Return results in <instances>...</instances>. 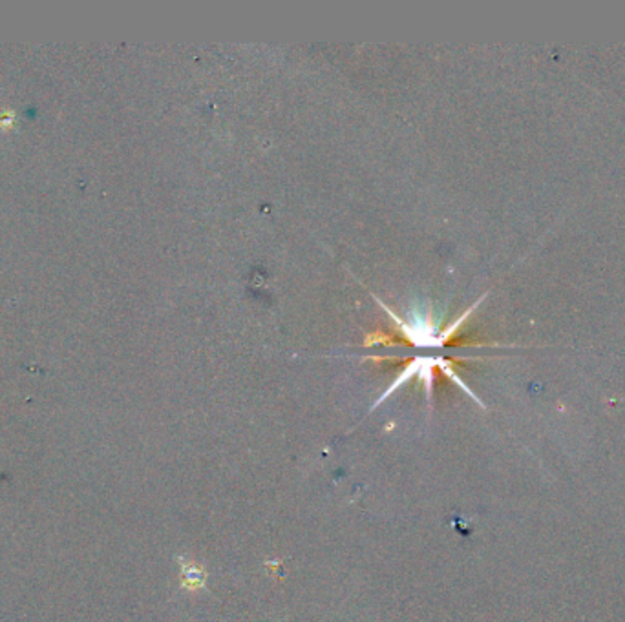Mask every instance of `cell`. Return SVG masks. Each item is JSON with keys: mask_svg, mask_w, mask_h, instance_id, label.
Returning <instances> with one entry per match:
<instances>
[{"mask_svg": "<svg viewBox=\"0 0 625 622\" xmlns=\"http://www.w3.org/2000/svg\"><path fill=\"white\" fill-rule=\"evenodd\" d=\"M435 369H439V371L443 372L448 380H451L454 384L457 385V387H461V389L465 391V393L472 398L473 402L479 403L481 407H485L483 405L481 400L475 396V393H473L468 385L463 381V378L457 374L456 365H454V362H451V359L444 358V356H415V358L408 359V362L404 363L402 369H400V372L397 374L395 380L391 381L390 387H388V389L377 398V402L371 405V409L369 410L377 409L381 403L386 402L388 398L393 396V393H395V391H399L400 387H404V385L410 384L412 380H417L419 384H422V387H424V393H426V402H428V407L432 409V394H434Z\"/></svg>", "mask_w": 625, "mask_h": 622, "instance_id": "obj_2", "label": "cell"}, {"mask_svg": "<svg viewBox=\"0 0 625 622\" xmlns=\"http://www.w3.org/2000/svg\"><path fill=\"white\" fill-rule=\"evenodd\" d=\"M181 577H183V588L187 589H200L205 586V573L200 566L196 564H187L181 562Z\"/></svg>", "mask_w": 625, "mask_h": 622, "instance_id": "obj_3", "label": "cell"}, {"mask_svg": "<svg viewBox=\"0 0 625 622\" xmlns=\"http://www.w3.org/2000/svg\"><path fill=\"white\" fill-rule=\"evenodd\" d=\"M13 121H15V113L11 112V110L0 113V126H2V128H8V126H11L13 125Z\"/></svg>", "mask_w": 625, "mask_h": 622, "instance_id": "obj_4", "label": "cell"}, {"mask_svg": "<svg viewBox=\"0 0 625 622\" xmlns=\"http://www.w3.org/2000/svg\"><path fill=\"white\" fill-rule=\"evenodd\" d=\"M377 301L378 305H381L382 311L388 312V314L391 316V320L395 321L397 328H399L400 333V340L408 342L410 345L415 347V349H443V347L450 345L451 340L456 338L457 330L465 325V321L468 320L470 314H472V312L478 309L479 303L483 301V298L478 299L468 311L463 312L459 318H456V320L451 321V323H448L446 327L435 323V321L432 320V316L419 314V312L415 311L408 312L406 318H399L395 312L388 307L386 303L381 301L378 298Z\"/></svg>", "mask_w": 625, "mask_h": 622, "instance_id": "obj_1", "label": "cell"}]
</instances>
